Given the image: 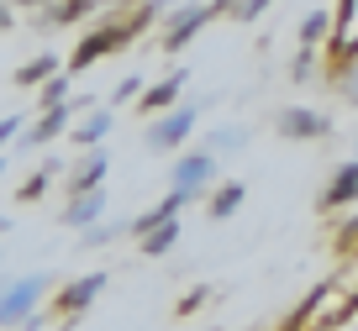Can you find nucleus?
Returning a JSON list of instances; mask_svg holds the SVG:
<instances>
[{"instance_id": "f257e3e1", "label": "nucleus", "mask_w": 358, "mask_h": 331, "mask_svg": "<svg viewBox=\"0 0 358 331\" xmlns=\"http://www.w3.org/2000/svg\"><path fill=\"white\" fill-rule=\"evenodd\" d=\"M43 289H48L43 279H22V284H11V295H0V326H16V321L43 300Z\"/></svg>"}, {"instance_id": "f03ea898", "label": "nucleus", "mask_w": 358, "mask_h": 331, "mask_svg": "<svg viewBox=\"0 0 358 331\" xmlns=\"http://www.w3.org/2000/svg\"><path fill=\"white\" fill-rule=\"evenodd\" d=\"M211 174H216V158L211 153H190V158L174 163V189L179 195H195L201 184H211Z\"/></svg>"}, {"instance_id": "7ed1b4c3", "label": "nucleus", "mask_w": 358, "mask_h": 331, "mask_svg": "<svg viewBox=\"0 0 358 331\" xmlns=\"http://www.w3.org/2000/svg\"><path fill=\"white\" fill-rule=\"evenodd\" d=\"M190 132H195V110H174L169 122H158L153 132H148V142H153V147H179Z\"/></svg>"}, {"instance_id": "20e7f679", "label": "nucleus", "mask_w": 358, "mask_h": 331, "mask_svg": "<svg viewBox=\"0 0 358 331\" xmlns=\"http://www.w3.org/2000/svg\"><path fill=\"white\" fill-rule=\"evenodd\" d=\"M101 289H106V274H90V279H79V284H69V289H64V300H58V305H64L69 316H74V310H85L90 300L101 295Z\"/></svg>"}, {"instance_id": "39448f33", "label": "nucleus", "mask_w": 358, "mask_h": 331, "mask_svg": "<svg viewBox=\"0 0 358 331\" xmlns=\"http://www.w3.org/2000/svg\"><path fill=\"white\" fill-rule=\"evenodd\" d=\"M206 16H211V11H201V6H190V11H179L174 22H169V37H164V47H185V43H190V32H195V27L206 22Z\"/></svg>"}, {"instance_id": "423d86ee", "label": "nucleus", "mask_w": 358, "mask_h": 331, "mask_svg": "<svg viewBox=\"0 0 358 331\" xmlns=\"http://www.w3.org/2000/svg\"><path fill=\"white\" fill-rule=\"evenodd\" d=\"M280 132L285 137H327V122L311 116V110H290V116L280 122Z\"/></svg>"}, {"instance_id": "0eeeda50", "label": "nucleus", "mask_w": 358, "mask_h": 331, "mask_svg": "<svg viewBox=\"0 0 358 331\" xmlns=\"http://www.w3.org/2000/svg\"><path fill=\"white\" fill-rule=\"evenodd\" d=\"M122 43V32H95L90 43H79V53H74V68H85V64H95L101 53H111V47Z\"/></svg>"}, {"instance_id": "6e6552de", "label": "nucleus", "mask_w": 358, "mask_h": 331, "mask_svg": "<svg viewBox=\"0 0 358 331\" xmlns=\"http://www.w3.org/2000/svg\"><path fill=\"white\" fill-rule=\"evenodd\" d=\"M353 195H358V163H348L343 174L332 179V189H327V205H348Z\"/></svg>"}, {"instance_id": "1a4fd4ad", "label": "nucleus", "mask_w": 358, "mask_h": 331, "mask_svg": "<svg viewBox=\"0 0 358 331\" xmlns=\"http://www.w3.org/2000/svg\"><path fill=\"white\" fill-rule=\"evenodd\" d=\"M174 242H179V226H174V221H164L158 232H148V237H143V253H153V258H158V253H169Z\"/></svg>"}, {"instance_id": "9d476101", "label": "nucleus", "mask_w": 358, "mask_h": 331, "mask_svg": "<svg viewBox=\"0 0 358 331\" xmlns=\"http://www.w3.org/2000/svg\"><path fill=\"white\" fill-rule=\"evenodd\" d=\"M179 84H185V74H174V79H169V84H153V89H148V95H143V105H148V110H164V105H174Z\"/></svg>"}, {"instance_id": "9b49d317", "label": "nucleus", "mask_w": 358, "mask_h": 331, "mask_svg": "<svg viewBox=\"0 0 358 331\" xmlns=\"http://www.w3.org/2000/svg\"><path fill=\"white\" fill-rule=\"evenodd\" d=\"M101 205H106L101 195H79V200H74V210H69L64 221H69V226H85V221H95V216H101Z\"/></svg>"}, {"instance_id": "f8f14e48", "label": "nucleus", "mask_w": 358, "mask_h": 331, "mask_svg": "<svg viewBox=\"0 0 358 331\" xmlns=\"http://www.w3.org/2000/svg\"><path fill=\"white\" fill-rule=\"evenodd\" d=\"M237 205H243V184H222L216 200H211V216H232Z\"/></svg>"}, {"instance_id": "ddd939ff", "label": "nucleus", "mask_w": 358, "mask_h": 331, "mask_svg": "<svg viewBox=\"0 0 358 331\" xmlns=\"http://www.w3.org/2000/svg\"><path fill=\"white\" fill-rule=\"evenodd\" d=\"M106 179V158H90L85 174H79V195H95V184Z\"/></svg>"}, {"instance_id": "4468645a", "label": "nucleus", "mask_w": 358, "mask_h": 331, "mask_svg": "<svg viewBox=\"0 0 358 331\" xmlns=\"http://www.w3.org/2000/svg\"><path fill=\"white\" fill-rule=\"evenodd\" d=\"M58 132H64V105H53V110H48V116H43V122H37V142H43V137H58Z\"/></svg>"}, {"instance_id": "2eb2a0df", "label": "nucleus", "mask_w": 358, "mask_h": 331, "mask_svg": "<svg viewBox=\"0 0 358 331\" xmlns=\"http://www.w3.org/2000/svg\"><path fill=\"white\" fill-rule=\"evenodd\" d=\"M322 32H327V16L316 11V16H306V27H301V43H316Z\"/></svg>"}, {"instance_id": "dca6fc26", "label": "nucleus", "mask_w": 358, "mask_h": 331, "mask_svg": "<svg viewBox=\"0 0 358 331\" xmlns=\"http://www.w3.org/2000/svg\"><path fill=\"white\" fill-rule=\"evenodd\" d=\"M106 132H111V122H106V116H95L90 126H79V137H85V142H101Z\"/></svg>"}, {"instance_id": "f3484780", "label": "nucleus", "mask_w": 358, "mask_h": 331, "mask_svg": "<svg viewBox=\"0 0 358 331\" xmlns=\"http://www.w3.org/2000/svg\"><path fill=\"white\" fill-rule=\"evenodd\" d=\"M43 74H53V58H43V64H27V68H22V84H37Z\"/></svg>"}, {"instance_id": "a211bd4d", "label": "nucleus", "mask_w": 358, "mask_h": 331, "mask_svg": "<svg viewBox=\"0 0 358 331\" xmlns=\"http://www.w3.org/2000/svg\"><path fill=\"white\" fill-rule=\"evenodd\" d=\"M43 184H48V168H43V174H32V179H27V184H22V200H32V195H43Z\"/></svg>"}, {"instance_id": "6ab92c4d", "label": "nucleus", "mask_w": 358, "mask_h": 331, "mask_svg": "<svg viewBox=\"0 0 358 331\" xmlns=\"http://www.w3.org/2000/svg\"><path fill=\"white\" fill-rule=\"evenodd\" d=\"M264 6H268V0H243V6H237V16H258Z\"/></svg>"}, {"instance_id": "aec40b11", "label": "nucleus", "mask_w": 358, "mask_h": 331, "mask_svg": "<svg viewBox=\"0 0 358 331\" xmlns=\"http://www.w3.org/2000/svg\"><path fill=\"white\" fill-rule=\"evenodd\" d=\"M16 132H22V126H16V122H0V147L11 142V137H16Z\"/></svg>"}, {"instance_id": "412c9836", "label": "nucleus", "mask_w": 358, "mask_h": 331, "mask_svg": "<svg viewBox=\"0 0 358 331\" xmlns=\"http://www.w3.org/2000/svg\"><path fill=\"white\" fill-rule=\"evenodd\" d=\"M153 6H169V0H153Z\"/></svg>"}, {"instance_id": "4be33fe9", "label": "nucleus", "mask_w": 358, "mask_h": 331, "mask_svg": "<svg viewBox=\"0 0 358 331\" xmlns=\"http://www.w3.org/2000/svg\"><path fill=\"white\" fill-rule=\"evenodd\" d=\"M0 168H6V163H0Z\"/></svg>"}]
</instances>
